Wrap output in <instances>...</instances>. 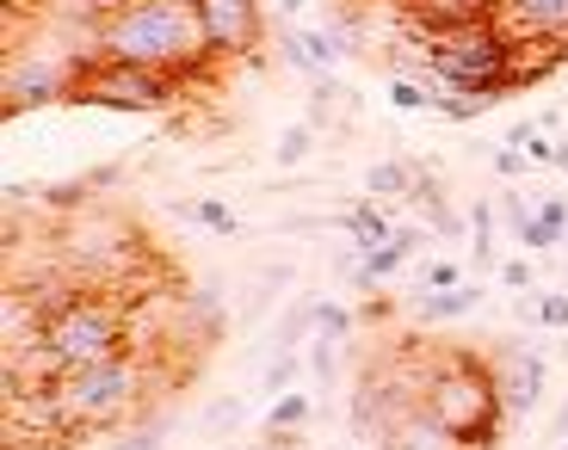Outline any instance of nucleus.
<instances>
[{
  "label": "nucleus",
  "mask_w": 568,
  "mask_h": 450,
  "mask_svg": "<svg viewBox=\"0 0 568 450\" xmlns=\"http://www.w3.org/2000/svg\"><path fill=\"white\" fill-rule=\"evenodd\" d=\"M93 50L142 62V69H161L185 86L211 81V69H216L199 7H180V0H124L112 19L93 25Z\"/></svg>",
  "instance_id": "f257e3e1"
},
{
  "label": "nucleus",
  "mask_w": 568,
  "mask_h": 450,
  "mask_svg": "<svg viewBox=\"0 0 568 450\" xmlns=\"http://www.w3.org/2000/svg\"><path fill=\"white\" fill-rule=\"evenodd\" d=\"M426 413L452 426L457 438H469L476 450H495L500 432L513 426L495 389V365L476 346H433V358H426Z\"/></svg>",
  "instance_id": "f03ea898"
},
{
  "label": "nucleus",
  "mask_w": 568,
  "mask_h": 450,
  "mask_svg": "<svg viewBox=\"0 0 568 450\" xmlns=\"http://www.w3.org/2000/svg\"><path fill=\"white\" fill-rule=\"evenodd\" d=\"M155 346H136V352H118L100 358V365H81V370H62L57 377V408L69 438L87 432H105V426L130 420V413L155 395Z\"/></svg>",
  "instance_id": "7ed1b4c3"
},
{
  "label": "nucleus",
  "mask_w": 568,
  "mask_h": 450,
  "mask_svg": "<svg viewBox=\"0 0 568 450\" xmlns=\"http://www.w3.org/2000/svg\"><path fill=\"white\" fill-rule=\"evenodd\" d=\"M420 62L433 81H445L452 93H469L495 105L513 93V38L500 19H476V25L439 31V38L420 43Z\"/></svg>",
  "instance_id": "20e7f679"
},
{
  "label": "nucleus",
  "mask_w": 568,
  "mask_h": 450,
  "mask_svg": "<svg viewBox=\"0 0 568 450\" xmlns=\"http://www.w3.org/2000/svg\"><path fill=\"white\" fill-rule=\"evenodd\" d=\"M50 352H57L62 370L100 365V358L130 352V296L112 290H74L69 303L50 309Z\"/></svg>",
  "instance_id": "39448f33"
},
{
  "label": "nucleus",
  "mask_w": 568,
  "mask_h": 450,
  "mask_svg": "<svg viewBox=\"0 0 568 450\" xmlns=\"http://www.w3.org/2000/svg\"><path fill=\"white\" fill-rule=\"evenodd\" d=\"M87 50H93L87 38L81 43H50L43 25H31V38L7 50V69H0V112L19 117V112H31V105H69Z\"/></svg>",
  "instance_id": "423d86ee"
},
{
  "label": "nucleus",
  "mask_w": 568,
  "mask_h": 450,
  "mask_svg": "<svg viewBox=\"0 0 568 450\" xmlns=\"http://www.w3.org/2000/svg\"><path fill=\"white\" fill-rule=\"evenodd\" d=\"M185 99V81L161 69H142V62H124V57H100L87 50L81 74H74V93L69 105H100V112H136V117H155L168 105Z\"/></svg>",
  "instance_id": "0eeeda50"
},
{
  "label": "nucleus",
  "mask_w": 568,
  "mask_h": 450,
  "mask_svg": "<svg viewBox=\"0 0 568 450\" xmlns=\"http://www.w3.org/2000/svg\"><path fill=\"white\" fill-rule=\"evenodd\" d=\"M199 19H204V43H211L216 62H254L260 43H266L260 0H199Z\"/></svg>",
  "instance_id": "6e6552de"
},
{
  "label": "nucleus",
  "mask_w": 568,
  "mask_h": 450,
  "mask_svg": "<svg viewBox=\"0 0 568 450\" xmlns=\"http://www.w3.org/2000/svg\"><path fill=\"white\" fill-rule=\"evenodd\" d=\"M488 365H495V389H500V408H507V420H526V413H538L544 377H550L538 352H526V346L500 339V346H488Z\"/></svg>",
  "instance_id": "1a4fd4ad"
},
{
  "label": "nucleus",
  "mask_w": 568,
  "mask_h": 450,
  "mask_svg": "<svg viewBox=\"0 0 568 450\" xmlns=\"http://www.w3.org/2000/svg\"><path fill=\"white\" fill-rule=\"evenodd\" d=\"M377 450H476V444H469V438H457L452 426H439L426 408H408L384 432V444H377Z\"/></svg>",
  "instance_id": "9d476101"
},
{
  "label": "nucleus",
  "mask_w": 568,
  "mask_h": 450,
  "mask_svg": "<svg viewBox=\"0 0 568 450\" xmlns=\"http://www.w3.org/2000/svg\"><path fill=\"white\" fill-rule=\"evenodd\" d=\"M124 0H38V13L50 19V25L74 31V38H93V25L100 19H112Z\"/></svg>",
  "instance_id": "9b49d317"
},
{
  "label": "nucleus",
  "mask_w": 568,
  "mask_h": 450,
  "mask_svg": "<svg viewBox=\"0 0 568 450\" xmlns=\"http://www.w3.org/2000/svg\"><path fill=\"white\" fill-rule=\"evenodd\" d=\"M341 228L358 241V254H371V247H389V241H396V223H389L384 197H365V204H353V211L341 216Z\"/></svg>",
  "instance_id": "f8f14e48"
},
{
  "label": "nucleus",
  "mask_w": 568,
  "mask_h": 450,
  "mask_svg": "<svg viewBox=\"0 0 568 450\" xmlns=\"http://www.w3.org/2000/svg\"><path fill=\"white\" fill-rule=\"evenodd\" d=\"M562 235H568V197H544L538 211H531V223L519 228V247H531V254H550Z\"/></svg>",
  "instance_id": "ddd939ff"
},
{
  "label": "nucleus",
  "mask_w": 568,
  "mask_h": 450,
  "mask_svg": "<svg viewBox=\"0 0 568 450\" xmlns=\"http://www.w3.org/2000/svg\"><path fill=\"white\" fill-rule=\"evenodd\" d=\"M476 303H483V284H452V290H420L414 315L420 321H464Z\"/></svg>",
  "instance_id": "4468645a"
},
{
  "label": "nucleus",
  "mask_w": 568,
  "mask_h": 450,
  "mask_svg": "<svg viewBox=\"0 0 568 450\" xmlns=\"http://www.w3.org/2000/svg\"><path fill=\"white\" fill-rule=\"evenodd\" d=\"M414 180H420L414 161H377V167H365V192L371 197H414Z\"/></svg>",
  "instance_id": "2eb2a0df"
},
{
  "label": "nucleus",
  "mask_w": 568,
  "mask_h": 450,
  "mask_svg": "<svg viewBox=\"0 0 568 450\" xmlns=\"http://www.w3.org/2000/svg\"><path fill=\"white\" fill-rule=\"evenodd\" d=\"M389 105L396 112H439V93L426 81H414V74H389Z\"/></svg>",
  "instance_id": "dca6fc26"
},
{
  "label": "nucleus",
  "mask_w": 568,
  "mask_h": 450,
  "mask_svg": "<svg viewBox=\"0 0 568 450\" xmlns=\"http://www.w3.org/2000/svg\"><path fill=\"white\" fill-rule=\"evenodd\" d=\"M303 420H310V395H272L266 408V432H303Z\"/></svg>",
  "instance_id": "f3484780"
},
{
  "label": "nucleus",
  "mask_w": 568,
  "mask_h": 450,
  "mask_svg": "<svg viewBox=\"0 0 568 450\" xmlns=\"http://www.w3.org/2000/svg\"><path fill=\"white\" fill-rule=\"evenodd\" d=\"M310 327H315V296H297V303H291V315L278 321V346H272V352H297Z\"/></svg>",
  "instance_id": "a211bd4d"
},
{
  "label": "nucleus",
  "mask_w": 568,
  "mask_h": 450,
  "mask_svg": "<svg viewBox=\"0 0 568 450\" xmlns=\"http://www.w3.org/2000/svg\"><path fill=\"white\" fill-rule=\"evenodd\" d=\"M310 149H315V124L303 117V124L278 130V149H272V155H278V167H303V161H310Z\"/></svg>",
  "instance_id": "6ab92c4d"
},
{
  "label": "nucleus",
  "mask_w": 568,
  "mask_h": 450,
  "mask_svg": "<svg viewBox=\"0 0 568 450\" xmlns=\"http://www.w3.org/2000/svg\"><path fill=\"white\" fill-rule=\"evenodd\" d=\"M469 254H476V266H495V211H488V204H476V211H469Z\"/></svg>",
  "instance_id": "aec40b11"
},
{
  "label": "nucleus",
  "mask_w": 568,
  "mask_h": 450,
  "mask_svg": "<svg viewBox=\"0 0 568 450\" xmlns=\"http://www.w3.org/2000/svg\"><path fill=\"white\" fill-rule=\"evenodd\" d=\"M192 216H199L211 235H242V216L229 211L223 197H192Z\"/></svg>",
  "instance_id": "412c9836"
},
{
  "label": "nucleus",
  "mask_w": 568,
  "mask_h": 450,
  "mask_svg": "<svg viewBox=\"0 0 568 450\" xmlns=\"http://www.w3.org/2000/svg\"><path fill=\"white\" fill-rule=\"evenodd\" d=\"M334 346H341L334 334H315L310 339V377L315 382H334Z\"/></svg>",
  "instance_id": "4be33fe9"
},
{
  "label": "nucleus",
  "mask_w": 568,
  "mask_h": 450,
  "mask_svg": "<svg viewBox=\"0 0 568 450\" xmlns=\"http://www.w3.org/2000/svg\"><path fill=\"white\" fill-rule=\"evenodd\" d=\"M315 334H334V339H346V334H353V315H346L341 303H322V296H315Z\"/></svg>",
  "instance_id": "5701e85b"
},
{
  "label": "nucleus",
  "mask_w": 568,
  "mask_h": 450,
  "mask_svg": "<svg viewBox=\"0 0 568 450\" xmlns=\"http://www.w3.org/2000/svg\"><path fill=\"white\" fill-rule=\"evenodd\" d=\"M297 365H303L297 352H272V365H266V395H284V389H291V377H297Z\"/></svg>",
  "instance_id": "b1692460"
},
{
  "label": "nucleus",
  "mask_w": 568,
  "mask_h": 450,
  "mask_svg": "<svg viewBox=\"0 0 568 450\" xmlns=\"http://www.w3.org/2000/svg\"><path fill=\"white\" fill-rule=\"evenodd\" d=\"M155 438H161V426H136V432H118V438H105L100 450H155Z\"/></svg>",
  "instance_id": "393cba45"
},
{
  "label": "nucleus",
  "mask_w": 568,
  "mask_h": 450,
  "mask_svg": "<svg viewBox=\"0 0 568 450\" xmlns=\"http://www.w3.org/2000/svg\"><path fill=\"white\" fill-rule=\"evenodd\" d=\"M538 321L544 327H568V296L556 290V296H538Z\"/></svg>",
  "instance_id": "a878e982"
},
{
  "label": "nucleus",
  "mask_w": 568,
  "mask_h": 450,
  "mask_svg": "<svg viewBox=\"0 0 568 450\" xmlns=\"http://www.w3.org/2000/svg\"><path fill=\"white\" fill-rule=\"evenodd\" d=\"M452 284H464V272H457L452 259H433V266H426V290H452Z\"/></svg>",
  "instance_id": "bb28decb"
},
{
  "label": "nucleus",
  "mask_w": 568,
  "mask_h": 450,
  "mask_svg": "<svg viewBox=\"0 0 568 450\" xmlns=\"http://www.w3.org/2000/svg\"><path fill=\"white\" fill-rule=\"evenodd\" d=\"M526 167H531V161H526V149H513V142H507V149L495 155V173H507V180H519Z\"/></svg>",
  "instance_id": "cd10ccee"
},
{
  "label": "nucleus",
  "mask_w": 568,
  "mask_h": 450,
  "mask_svg": "<svg viewBox=\"0 0 568 450\" xmlns=\"http://www.w3.org/2000/svg\"><path fill=\"white\" fill-rule=\"evenodd\" d=\"M242 420V401H216L211 413H204V426H211V432H223V426H235Z\"/></svg>",
  "instance_id": "c85d7f7f"
},
{
  "label": "nucleus",
  "mask_w": 568,
  "mask_h": 450,
  "mask_svg": "<svg viewBox=\"0 0 568 450\" xmlns=\"http://www.w3.org/2000/svg\"><path fill=\"white\" fill-rule=\"evenodd\" d=\"M500 284H507V290H526V284H531V266H526V259H507V266H500Z\"/></svg>",
  "instance_id": "c756f323"
},
{
  "label": "nucleus",
  "mask_w": 568,
  "mask_h": 450,
  "mask_svg": "<svg viewBox=\"0 0 568 450\" xmlns=\"http://www.w3.org/2000/svg\"><path fill=\"white\" fill-rule=\"evenodd\" d=\"M550 438H556V444H568V401L556 408V420H550Z\"/></svg>",
  "instance_id": "7c9ffc66"
},
{
  "label": "nucleus",
  "mask_w": 568,
  "mask_h": 450,
  "mask_svg": "<svg viewBox=\"0 0 568 450\" xmlns=\"http://www.w3.org/2000/svg\"><path fill=\"white\" fill-rule=\"evenodd\" d=\"M556 173H568V136L556 142Z\"/></svg>",
  "instance_id": "2f4dec72"
},
{
  "label": "nucleus",
  "mask_w": 568,
  "mask_h": 450,
  "mask_svg": "<svg viewBox=\"0 0 568 450\" xmlns=\"http://www.w3.org/2000/svg\"><path fill=\"white\" fill-rule=\"evenodd\" d=\"M278 7H284V13H303V0H278Z\"/></svg>",
  "instance_id": "473e14b6"
},
{
  "label": "nucleus",
  "mask_w": 568,
  "mask_h": 450,
  "mask_svg": "<svg viewBox=\"0 0 568 450\" xmlns=\"http://www.w3.org/2000/svg\"><path fill=\"white\" fill-rule=\"evenodd\" d=\"M242 450H272V444H242Z\"/></svg>",
  "instance_id": "72a5a7b5"
},
{
  "label": "nucleus",
  "mask_w": 568,
  "mask_h": 450,
  "mask_svg": "<svg viewBox=\"0 0 568 450\" xmlns=\"http://www.w3.org/2000/svg\"><path fill=\"white\" fill-rule=\"evenodd\" d=\"M180 7H199V0H180Z\"/></svg>",
  "instance_id": "f704fd0d"
},
{
  "label": "nucleus",
  "mask_w": 568,
  "mask_h": 450,
  "mask_svg": "<svg viewBox=\"0 0 568 450\" xmlns=\"http://www.w3.org/2000/svg\"><path fill=\"white\" fill-rule=\"evenodd\" d=\"M562 266H568V259H562Z\"/></svg>",
  "instance_id": "c9c22d12"
}]
</instances>
